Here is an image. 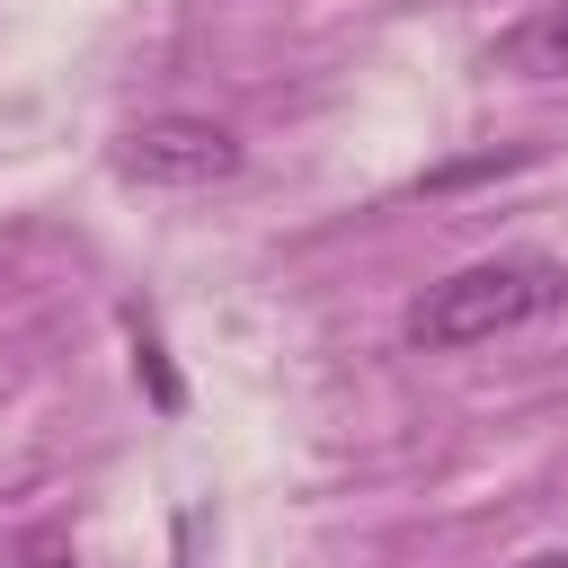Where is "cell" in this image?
I'll return each mask as SVG.
<instances>
[{"label":"cell","mask_w":568,"mask_h":568,"mask_svg":"<svg viewBox=\"0 0 568 568\" xmlns=\"http://www.w3.org/2000/svg\"><path fill=\"white\" fill-rule=\"evenodd\" d=\"M568 302V266L541 257V248H506V257H479V266H453L444 284H426L408 302V346L417 355H462V346H488L506 328H532Z\"/></svg>","instance_id":"cell-1"},{"label":"cell","mask_w":568,"mask_h":568,"mask_svg":"<svg viewBox=\"0 0 568 568\" xmlns=\"http://www.w3.org/2000/svg\"><path fill=\"white\" fill-rule=\"evenodd\" d=\"M240 133L213 124V115H142L115 133V178L133 186H169V195H195V186H222L240 178Z\"/></svg>","instance_id":"cell-2"},{"label":"cell","mask_w":568,"mask_h":568,"mask_svg":"<svg viewBox=\"0 0 568 568\" xmlns=\"http://www.w3.org/2000/svg\"><path fill=\"white\" fill-rule=\"evenodd\" d=\"M497 62L524 71V80H559V71H568V0H541V9L497 44Z\"/></svg>","instance_id":"cell-3"},{"label":"cell","mask_w":568,"mask_h":568,"mask_svg":"<svg viewBox=\"0 0 568 568\" xmlns=\"http://www.w3.org/2000/svg\"><path fill=\"white\" fill-rule=\"evenodd\" d=\"M18 568H80V550H71V532H53V524H44V532H27V541H18Z\"/></svg>","instance_id":"cell-4"},{"label":"cell","mask_w":568,"mask_h":568,"mask_svg":"<svg viewBox=\"0 0 568 568\" xmlns=\"http://www.w3.org/2000/svg\"><path fill=\"white\" fill-rule=\"evenodd\" d=\"M515 568H568V550H541V559H515Z\"/></svg>","instance_id":"cell-5"}]
</instances>
